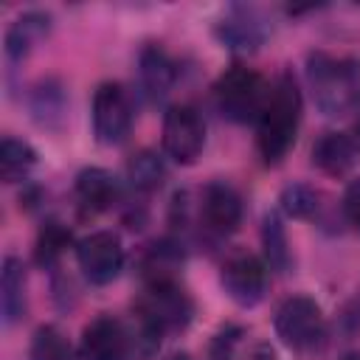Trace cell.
<instances>
[{"mask_svg":"<svg viewBox=\"0 0 360 360\" xmlns=\"http://www.w3.org/2000/svg\"><path fill=\"white\" fill-rule=\"evenodd\" d=\"M25 267L17 256H6L3 262V276H0V309H3V323L14 326L25 315Z\"/></svg>","mask_w":360,"mask_h":360,"instance_id":"18","label":"cell"},{"mask_svg":"<svg viewBox=\"0 0 360 360\" xmlns=\"http://www.w3.org/2000/svg\"><path fill=\"white\" fill-rule=\"evenodd\" d=\"M138 82H141V93L146 96L149 104H160L174 82H177V65L172 59V53L158 45V42H149L141 48L138 53Z\"/></svg>","mask_w":360,"mask_h":360,"instance_id":"12","label":"cell"},{"mask_svg":"<svg viewBox=\"0 0 360 360\" xmlns=\"http://www.w3.org/2000/svg\"><path fill=\"white\" fill-rule=\"evenodd\" d=\"M48 34H51V14H48V11H37V8L22 11V14L8 25V31H6V45H3L6 59H8L11 65L28 59L31 51H34Z\"/></svg>","mask_w":360,"mask_h":360,"instance_id":"15","label":"cell"},{"mask_svg":"<svg viewBox=\"0 0 360 360\" xmlns=\"http://www.w3.org/2000/svg\"><path fill=\"white\" fill-rule=\"evenodd\" d=\"M200 217H202V222H205L208 231H214L219 236L233 233L242 225V217H245L242 194L231 183H225V180H211L202 188Z\"/></svg>","mask_w":360,"mask_h":360,"instance_id":"11","label":"cell"},{"mask_svg":"<svg viewBox=\"0 0 360 360\" xmlns=\"http://www.w3.org/2000/svg\"><path fill=\"white\" fill-rule=\"evenodd\" d=\"M76 262L82 276L96 284L104 287L110 281L118 278L121 267H124V245L121 236L112 231H93L84 239L76 242Z\"/></svg>","mask_w":360,"mask_h":360,"instance_id":"10","label":"cell"},{"mask_svg":"<svg viewBox=\"0 0 360 360\" xmlns=\"http://www.w3.org/2000/svg\"><path fill=\"white\" fill-rule=\"evenodd\" d=\"M239 340H242V329L233 326V323H225V326L214 335V340H211V346H208V360H233Z\"/></svg>","mask_w":360,"mask_h":360,"instance_id":"26","label":"cell"},{"mask_svg":"<svg viewBox=\"0 0 360 360\" xmlns=\"http://www.w3.org/2000/svg\"><path fill=\"white\" fill-rule=\"evenodd\" d=\"M278 208H281V214H287L292 219H312L321 211V197L307 183H290L281 188Z\"/></svg>","mask_w":360,"mask_h":360,"instance_id":"25","label":"cell"},{"mask_svg":"<svg viewBox=\"0 0 360 360\" xmlns=\"http://www.w3.org/2000/svg\"><path fill=\"white\" fill-rule=\"evenodd\" d=\"M70 231L62 225V222H56V219H48L42 228H39V233H37V245H34V259H37V264L39 267H53L62 256H65V250L70 248Z\"/></svg>","mask_w":360,"mask_h":360,"instance_id":"24","label":"cell"},{"mask_svg":"<svg viewBox=\"0 0 360 360\" xmlns=\"http://www.w3.org/2000/svg\"><path fill=\"white\" fill-rule=\"evenodd\" d=\"M183 267V248L172 239H160L155 245H149L141 253L138 270L143 284H158V281H180L177 273Z\"/></svg>","mask_w":360,"mask_h":360,"instance_id":"17","label":"cell"},{"mask_svg":"<svg viewBox=\"0 0 360 360\" xmlns=\"http://www.w3.org/2000/svg\"><path fill=\"white\" fill-rule=\"evenodd\" d=\"M73 197L76 205L82 211V217H96L110 211L118 197H121V186L115 180V174L110 169L101 166H87L76 174V186H73Z\"/></svg>","mask_w":360,"mask_h":360,"instance_id":"13","label":"cell"},{"mask_svg":"<svg viewBox=\"0 0 360 360\" xmlns=\"http://www.w3.org/2000/svg\"><path fill=\"white\" fill-rule=\"evenodd\" d=\"M357 160V146L346 132H323L312 146V163L332 177H343Z\"/></svg>","mask_w":360,"mask_h":360,"instance_id":"16","label":"cell"},{"mask_svg":"<svg viewBox=\"0 0 360 360\" xmlns=\"http://www.w3.org/2000/svg\"><path fill=\"white\" fill-rule=\"evenodd\" d=\"M37 166V152L31 143L6 135L0 143V177L3 183H20Z\"/></svg>","mask_w":360,"mask_h":360,"instance_id":"21","label":"cell"},{"mask_svg":"<svg viewBox=\"0 0 360 360\" xmlns=\"http://www.w3.org/2000/svg\"><path fill=\"white\" fill-rule=\"evenodd\" d=\"M262 245H264V264L270 270L287 273L290 267V242H287V231L281 225V217L276 211L264 214L262 222Z\"/></svg>","mask_w":360,"mask_h":360,"instance_id":"23","label":"cell"},{"mask_svg":"<svg viewBox=\"0 0 360 360\" xmlns=\"http://www.w3.org/2000/svg\"><path fill=\"white\" fill-rule=\"evenodd\" d=\"M127 180L135 191L141 194H152L163 186L166 180V163L158 152L152 149H141L127 160Z\"/></svg>","mask_w":360,"mask_h":360,"instance_id":"20","label":"cell"},{"mask_svg":"<svg viewBox=\"0 0 360 360\" xmlns=\"http://www.w3.org/2000/svg\"><path fill=\"white\" fill-rule=\"evenodd\" d=\"M219 284L236 307H256L267 292V264L250 250H233L219 267Z\"/></svg>","mask_w":360,"mask_h":360,"instance_id":"8","label":"cell"},{"mask_svg":"<svg viewBox=\"0 0 360 360\" xmlns=\"http://www.w3.org/2000/svg\"><path fill=\"white\" fill-rule=\"evenodd\" d=\"M65 110H68V98H65V90L56 79H45L31 90V112H34L39 127L59 129Z\"/></svg>","mask_w":360,"mask_h":360,"instance_id":"19","label":"cell"},{"mask_svg":"<svg viewBox=\"0 0 360 360\" xmlns=\"http://www.w3.org/2000/svg\"><path fill=\"white\" fill-rule=\"evenodd\" d=\"M132 318L152 335L163 338L169 332H183L191 323L194 301L180 281L143 284L141 295L132 304Z\"/></svg>","mask_w":360,"mask_h":360,"instance_id":"4","label":"cell"},{"mask_svg":"<svg viewBox=\"0 0 360 360\" xmlns=\"http://www.w3.org/2000/svg\"><path fill=\"white\" fill-rule=\"evenodd\" d=\"M343 217L354 231H360V177H354L343 191Z\"/></svg>","mask_w":360,"mask_h":360,"instance_id":"27","label":"cell"},{"mask_svg":"<svg viewBox=\"0 0 360 360\" xmlns=\"http://www.w3.org/2000/svg\"><path fill=\"white\" fill-rule=\"evenodd\" d=\"M79 352L70 346L68 335L53 326V323H42L28 343V360H76Z\"/></svg>","mask_w":360,"mask_h":360,"instance_id":"22","label":"cell"},{"mask_svg":"<svg viewBox=\"0 0 360 360\" xmlns=\"http://www.w3.org/2000/svg\"><path fill=\"white\" fill-rule=\"evenodd\" d=\"M267 93H270L267 79L248 65H231L214 82V104L233 124H250V121L256 124L267 101Z\"/></svg>","mask_w":360,"mask_h":360,"instance_id":"5","label":"cell"},{"mask_svg":"<svg viewBox=\"0 0 360 360\" xmlns=\"http://www.w3.org/2000/svg\"><path fill=\"white\" fill-rule=\"evenodd\" d=\"M276 338L295 354L312 357L321 354L326 340H329V326L321 304L309 295H290L281 301L273 318Z\"/></svg>","mask_w":360,"mask_h":360,"instance_id":"3","label":"cell"},{"mask_svg":"<svg viewBox=\"0 0 360 360\" xmlns=\"http://www.w3.org/2000/svg\"><path fill=\"white\" fill-rule=\"evenodd\" d=\"M132 98L118 82H104L93 93V135L104 146H118L132 129Z\"/></svg>","mask_w":360,"mask_h":360,"instance_id":"7","label":"cell"},{"mask_svg":"<svg viewBox=\"0 0 360 360\" xmlns=\"http://www.w3.org/2000/svg\"><path fill=\"white\" fill-rule=\"evenodd\" d=\"M214 34L222 42V48L236 51V53H253L262 48L267 28H264V20L253 8H231L217 22Z\"/></svg>","mask_w":360,"mask_h":360,"instance_id":"14","label":"cell"},{"mask_svg":"<svg viewBox=\"0 0 360 360\" xmlns=\"http://www.w3.org/2000/svg\"><path fill=\"white\" fill-rule=\"evenodd\" d=\"M166 360H191V354H186V352H174V354H169Z\"/></svg>","mask_w":360,"mask_h":360,"instance_id":"29","label":"cell"},{"mask_svg":"<svg viewBox=\"0 0 360 360\" xmlns=\"http://www.w3.org/2000/svg\"><path fill=\"white\" fill-rule=\"evenodd\" d=\"M79 360H132V329L115 315H96L79 338Z\"/></svg>","mask_w":360,"mask_h":360,"instance_id":"9","label":"cell"},{"mask_svg":"<svg viewBox=\"0 0 360 360\" xmlns=\"http://www.w3.org/2000/svg\"><path fill=\"white\" fill-rule=\"evenodd\" d=\"M307 82L315 98V107L340 118L360 107V59L357 56H332L312 51L307 56Z\"/></svg>","mask_w":360,"mask_h":360,"instance_id":"2","label":"cell"},{"mask_svg":"<svg viewBox=\"0 0 360 360\" xmlns=\"http://www.w3.org/2000/svg\"><path fill=\"white\" fill-rule=\"evenodd\" d=\"M160 143L169 160L180 166H191L205 146V124L197 107L191 104H172L163 112V132Z\"/></svg>","mask_w":360,"mask_h":360,"instance_id":"6","label":"cell"},{"mask_svg":"<svg viewBox=\"0 0 360 360\" xmlns=\"http://www.w3.org/2000/svg\"><path fill=\"white\" fill-rule=\"evenodd\" d=\"M349 138L354 141V146L360 149V112H357V118L352 121V132H349Z\"/></svg>","mask_w":360,"mask_h":360,"instance_id":"28","label":"cell"},{"mask_svg":"<svg viewBox=\"0 0 360 360\" xmlns=\"http://www.w3.org/2000/svg\"><path fill=\"white\" fill-rule=\"evenodd\" d=\"M301 112H304V98L298 82L290 70H284L270 84L267 101L256 118V149L267 166L281 163L284 155L292 149L301 127Z\"/></svg>","mask_w":360,"mask_h":360,"instance_id":"1","label":"cell"},{"mask_svg":"<svg viewBox=\"0 0 360 360\" xmlns=\"http://www.w3.org/2000/svg\"><path fill=\"white\" fill-rule=\"evenodd\" d=\"M343 360H360V352H349Z\"/></svg>","mask_w":360,"mask_h":360,"instance_id":"30","label":"cell"}]
</instances>
